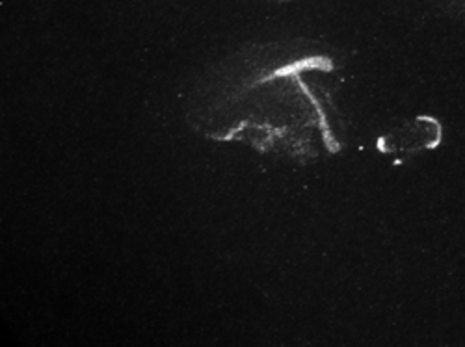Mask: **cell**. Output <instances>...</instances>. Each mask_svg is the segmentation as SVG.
Segmentation results:
<instances>
[{
	"label": "cell",
	"mask_w": 465,
	"mask_h": 347,
	"mask_svg": "<svg viewBox=\"0 0 465 347\" xmlns=\"http://www.w3.org/2000/svg\"><path fill=\"white\" fill-rule=\"evenodd\" d=\"M266 3H294V0H266Z\"/></svg>",
	"instance_id": "7a4b0ae2"
},
{
	"label": "cell",
	"mask_w": 465,
	"mask_h": 347,
	"mask_svg": "<svg viewBox=\"0 0 465 347\" xmlns=\"http://www.w3.org/2000/svg\"><path fill=\"white\" fill-rule=\"evenodd\" d=\"M341 84V65L321 43H252L202 74L186 120L214 141L298 160L321 159L342 147Z\"/></svg>",
	"instance_id": "6da1fadb"
}]
</instances>
